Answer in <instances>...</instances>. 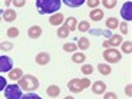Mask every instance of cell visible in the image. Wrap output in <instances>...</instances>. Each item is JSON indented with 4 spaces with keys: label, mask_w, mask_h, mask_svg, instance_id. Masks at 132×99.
I'll return each mask as SVG.
<instances>
[{
    "label": "cell",
    "mask_w": 132,
    "mask_h": 99,
    "mask_svg": "<svg viewBox=\"0 0 132 99\" xmlns=\"http://www.w3.org/2000/svg\"><path fill=\"white\" fill-rule=\"evenodd\" d=\"M13 69V60L9 56H0V73L10 72Z\"/></svg>",
    "instance_id": "obj_5"
},
{
    "label": "cell",
    "mask_w": 132,
    "mask_h": 99,
    "mask_svg": "<svg viewBox=\"0 0 132 99\" xmlns=\"http://www.w3.org/2000/svg\"><path fill=\"white\" fill-rule=\"evenodd\" d=\"M121 45H122V52H123V53L129 55V53L132 52V43H131V42H122Z\"/></svg>",
    "instance_id": "obj_28"
},
{
    "label": "cell",
    "mask_w": 132,
    "mask_h": 99,
    "mask_svg": "<svg viewBox=\"0 0 132 99\" xmlns=\"http://www.w3.org/2000/svg\"><path fill=\"white\" fill-rule=\"evenodd\" d=\"M13 4L16 7H22V6H24V4H26V2H24V0H14Z\"/></svg>",
    "instance_id": "obj_37"
},
{
    "label": "cell",
    "mask_w": 132,
    "mask_h": 99,
    "mask_svg": "<svg viewBox=\"0 0 132 99\" xmlns=\"http://www.w3.org/2000/svg\"><path fill=\"white\" fill-rule=\"evenodd\" d=\"M35 60H36L37 65L45 66V65H47V63L50 62V55L47 52H40V53H37V55H36Z\"/></svg>",
    "instance_id": "obj_8"
},
{
    "label": "cell",
    "mask_w": 132,
    "mask_h": 99,
    "mask_svg": "<svg viewBox=\"0 0 132 99\" xmlns=\"http://www.w3.org/2000/svg\"><path fill=\"white\" fill-rule=\"evenodd\" d=\"M105 24H106L108 29H116V27L119 26V22H118L116 17H109V19H106Z\"/></svg>",
    "instance_id": "obj_19"
},
{
    "label": "cell",
    "mask_w": 132,
    "mask_h": 99,
    "mask_svg": "<svg viewBox=\"0 0 132 99\" xmlns=\"http://www.w3.org/2000/svg\"><path fill=\"white\" fill-rule=\"evenodd\" d=\"M22 76H23V70L19 69V68H16V69H12V70H10V73H9V78H10L12 80H19Z\"/></svg>",
    "instance_id": "obj_16"
},
{
    "label": "cell",
    "mask_w": 132,
    "mask_h": 99,
    "mask_svg": "<svg viewBox=\"0 0 132 99\" xmlns=\"http://www.w3.org/2000/svg\"><path fill=\"white\" fill-rule=\"evenodd\" d=\"M80 83H82L83 89H86V88H89V86H90V80L88 79V78H83V79H80Z\"/></svg>",
    "instance_id": "obj_34"
},
{
    "label": "cell",
    "mask_w": 132,
    "mask_h": 99,
    "mask_svg": "<svg viewBox=\"0 0 132 99\" xmlns=\"http://www.w3.org/2000/svg\"><path fill=\"white\" fill-rule=\"evenodd\" d=\"M76 26H78V22H76V19L75 17H69V19H66V22H65V27L69 32H72V30H75L76 29Z\"/></svg>",
    "instance_id": "obj_17"
},
{
    "label": "cell",
    "mask_w": 132,
    "mask_h": 99,
    "mask_svg": "<svg viewBox=\"0 0 132 99\" xmlns=\"http://www.w3.org/2000/svg\"><path fill=\"white\" fill-rule=\"evenodd\" d=\"M103 99H118V95L115 92H106L103 95Z\"/></svg>",
    "instance_id": "obj_33"
},
{
    "label": "cell",
    "mask_w": 132,
    "mask_h": 99,
    "mask_svg": "<svg viewBox=\"0 0 132 99\" xmlns=\"http://www.w3.org/2000/svg\"><path fill=\"white\" fill-rule=\"evenodd\" d=\"M89 16H90V19H92L93 22H99V20L103 19V10H101V9H93V10H90Z\"/></svg>",
    "instance_id": "obj_14"
},
{
    "label": "cell",
    "mask_w": 132,
    "mask_h": 99,
    "mask_svg": "<svg viewBox=\"0 0 132 99\" xmlns=\"http://www.w3.org/2000/svg\"><path fill=\"white\" fill-rule=\"evenodd\" d=\"M80 70H82L83 75L89 76V75H92V73H93V66H92V65H82Z\"/></svg>",
    "instance_id": "obj_25"
},
{
    "label": "cell",
    "mask_w": 132,
    "mask_h": 99,
    "mask_svg": "<svg viewBox=\"0 0 132 99\" xmlns=\"http://www.w3.org/2000/svg\"><path fill=\"white\" fill-rule=\"evenodd\" d=\"M76 46L79 47L80 50H86L89 47V40L86 39V37H80V39L78 40V45H76Z\"/></svg>",
    "instance_id": "obj_21"
},
{
    "label": "cell",
    "mask_w": 132,
    "mask_h": 99,
    "mask_svg": "<svg viewBox=\"0 0 132 99\" xmlns=\"http://www.w3.org/2000/svg\"><path fill=\"white\" fill-rule=\"evenodd\" d=\"M0 22H2V17H0Z\"/></svg>",
    "instance_id": "obj_40"
},
{
    "label": "cell",
    "mask_w": 132,
    "mask_h": 99,
    "mask_svg": "<svg viewBox=\"0 0 132 99\" xmlns=\"http://www.w3.org/2000/svg\"><path fill=\"white\" fill-rule=\"evenodd\" d=\"M121 16L126 20V22H131L132 20V3L131 2H126L123 4V7L121 9Z\"/></svg>",
    "instance_id": "obj_6"
},
{
    "label": "cell",
    "mask_w": 132,
    "mask_h": 99,
    "mask_svg": "<svg viewBox=\"0 0 132 99\" xmlns=\"http://www.w3.org/2000/svg\"><path fill=\"white\" fill-rule=\"evenodd\" d=\"M17 82H19L17 85L20 86V89L23 90H36L39 88V79L33 75H23Z\"/></svg>",
    "instance_id": "obj_2"
},
{
    "label": "cell",
    "mask_w": 132,
    "mask_h": 99,
    "mask_svg": "<svg viewBox=\"0 0 132 99\" xmlns=\"http://www.w3.org/2000/svg\"><path fill=\"white\" fill-rule=\"evenodd\" d=\"M85 59H86V56H85V53H73L72 55V62L73 63H83L85 62Z\"/></svg>",
    "instance_id": "obj_20"
},
{
    "label": "cell",
    "mask_w": 132,
    "mask_h": 99,
    "mask_svg": "<svg viewBox=\"0 0 132 99\" xmlns=\"http://www.w3.org/2000/svg\"><path fill=\"white\" fill-rule=\"evenodd\" d=\"M63 99H75V98H73V96H65Z\"/></svg>",
    "instance_id": "obj_39"
},
{
    "label": "cell",
    "mask_w": 132,
    "mask_h": 99,
    "mask_svg": "<svg viewBox=\"0 0 132 99\" xmlns=\"http://www.w3.org/2000/svg\"><path fill=\"white\" fill-rule=\"evenodd\" d=\"M20 99H42L39 95H35V93H26V95H22Z\"/></svg>",
    "instance_id": "obj_32"
},
{
    "label": "cell",
    "mask_w": 132,
    "mask_h": 99,
    "mask_svg": "<svg viewBox=\"0 0 132 99\" xmlns=\"http://www.w3.org/2000/svg\"><path fill=\"white\" fill-rule=\"evenodd\" d=\"M2 14H3V20H6V22H13V20H16V17H17L16 12L12 10V9L3 10V13Z\"/></svg>",
    "instance_id": "obj_12"
},
{
    "label": "cell",
    "mask_w": 132,
    "mask_h": 99,
    "mask_svg": "<svg viewBox=\"0 0 132 99\" xmlns=\"http://www.w3.org/2000/svg\"><path fill=\"white\" fill-rule=\"evenodd\" d=\"M102 3H103V6L108 7V9H113V7L116 6V0H103Z\"/></svg>",
    "instance_id": "obj_30"
},
{
    "label": "cell",
    "mask_w": 132,
    "mask_h": 99,
    "mask_svg": "<svg viewBox=\"0 0 132 99\" xmlns=\"http://www.w3.org/2000/svg\"><path fill=\"white\" fill-rule=\"evenodd\" d=\"M98 70H99V73H101V75H103V76L111 75V72H112L111 66L105 65V63H99V65H98Z\"/></svg>",
    "instance_id": "obj_18"
},
{
    "label": "cell",
    "mask_w": 132,
    "mask_h": 99,
    "mask_svg": "<svg viewBox=\"0 0 132 99\" xmlns=\"http://www.w3.org/2000/svg\"><path fill=\"white\" fill-rule=\"evenodd\" d=\"M46 93H47V96H50V98H57L59 93H60V88L57 85H50L46 89Z\"/></svg>",
    "instance_id": "obj_15"
},
{
    "label": "cell",
    "mask_w": 132,
    "mask_h": 99,
    "mask_svg": "<svg viewBox=\"0 0 132 99\" xmlns=\"http://www.w3.org/2000/svg\"><path fill=\"white\" fill-rule=\"evenodd\" d=\"M68 88H69L70 92L73 93H80L83 90V86L80 83V79H72L69 83H68Z\"/></svg>",
    "instance_id": "obj_7"
},
{
    "label": "cell",
    "mask_w": 132,
    "mask_h": 99,
    "mask_svg": "<svg viewBox=\"0 0 132 99\" xmlns=\"http://www.w3.org/2000/svg\"><path fill=\"white\" fill-rule=\"evenodd\" d=\"M103 59L108 63H118L122 59V53L116 50L115 47H109V49H105V52H103Z\"/></svg>",
    "instance_id": "obj_3"
},
{
    "label": "cell",
    "mask_w": 132,
    "mask_h": 99,
    "mask_svg": "<svg viewBox=\"0 0 132 99\" xmlns=\"http://www.w3.org/2000/svg\"><path fill=\"white\" fill-rule=\"evenodd\" d=\"M69 30L66 29L65 26H62V27H59V29H57V37H62V39H65V37H68L69 36Z\"/></svg>",
    "instance_id": "obj_26"
},
{
    "label": "cell",
    "mask_w": 132,
    "mask_h": 99,
    "mask_svg": "<svg viewBox=\"0 0 132 99\" xmlns=\"http://www.w3.org/2000/svg\"><path fill=\"white\" fill-rule=\"evenodd\" d=\"M105 90H106V85H105V82H102V80H96V82L92 85V92L95 93V95H103Z\"/></svg>",
    "instance_id": "obj_9"
},
{
    "label": "cell",
    "mask_w": 132,
    "mask_h": 99,
    "mask_svg": "<svg viewBox=\"0 0 132 99\" xmlns=\"http://www.w3.org/2000/svg\"><path fill=\"white\" fill-rule=\"evenodd\" d=\"M7 36L9 37H17L19 36V29H17V27H10V29H7Z\"/></svg>",
    "instance_id": "obj_29"
},
{
    "label": "cell",
    "mask_w": 132,
    "mask_h": 99,
    "mask_svg": "<svg viewBox=\"0 0 132 99\" xmlns=\"http://www.w3.org/2000/svg\"><path fill=\"white\" fill-rule=\"evenodd\" d=\"M27 35H29L30 39H39V37L42 36V27H40V26H32V27H29Z\"/></svg>",
    "instance_id": "obj_10"
},
{
    "label": "cell",
    "mask_w": 132,
    "mask_h": 99,
    "mask_svg": "<svg viewBox=\"0 0 132 99\" xmlns=\"http://www.w3.org/2000/svg\"><path fill=\"white\" fill-rule=\"evenodd\" d=\"M62 2L60 0H37L36 7L37 12L40 14H50V13H56L59 10Z\"/></svg>",
    "instance_id": "obj_1"
},
{
    "label": "cell",
    "mask_w": 132,
    "mask_h": 99,
    "mask_svg": "<svg viewBox=\"0 0 132 99\" xmlns=\"http://www.w3.org/2000/svg\"><path fill=\"white\" fill-rule=\"evenodd\" d=\"M99 0H88V6L89 7H98L99 6Z\"/></svg>",
    "instance_id": "obj_35"
},
{
    "label": "cell",
    "mask_w": 132,
    "mask_h": 99,
    "mask_svg": "<svg viewBox=\"0 0 132 99\" xmlns=\"http://www.w3.org/2000/svg\"><path fill=\"white\" fill-rule=\"evenodd\" d=\"M106 42H108L109 47H116V46H119L123 40H122V36H121V35H113V36H111V39L106 40Z\"/></svg>",
    "instance_id": "obj_13"
},
{
    "label": "cell",
    "mask_w": 132,
    "mask_h": 99,
    "mask_svg": "<svg viewBox=\"0 0 132 99\" xmlns=\"http://www.w3.org/2000/svg\"><path fill=\"white\" fill-rule=\"evenodd\" d=\"M118 27L121 29L122 35H128V33H129V27H128V24H126V22H123V23H119Z\"/></svg>",
    "instance_id": "obj_31"
},
{
    "label": "cell",
    "mask_w": 132,
    "mask_h": 99,
    "mask_svg": "<svg viewBox=\"0 0 132 99\" xmlns=\"http://www.w3.org/2000/svg\"><path fill=\"white\" fill-rule=\"evenodd\" d=\"M83 2L85 0H63V3L69 7H79L83 4Z\"/></svg>",
    "instance_id": "obj_22"
},
{
    "label": "cell",
    "mask_w": 132,
    "mask_h": 99,
    "mask_svg": "<svg viewBox=\"0 0 132 99\" xmlns=\"http://www.w3.org/2000/svg\"><path fill=\"white\" fill-rule=\"evenodd\" d=\"M7 86V82H6V78H3V76H0V90H3L4 88Z\"/></svg>",
    "instance_id": "obj_36"
},
{
    "label": "cell",
    "mask_w": 132,
    "mask_h": 99,
    "mask_svg": "<svg viewBox=\"0 0 132 99\" xmlns=\"http://www.w3.org/2000/svg\"><path fill=\"white\" fill-rule=\"evenodd\" d=\"M76 49H78V46H76L75 43H72V42L65 43V45H63V50H65V52H70V53H73V52H76Z\"/></svg>",
    "instance_id": "obj_24"
},
{
    "label": "cell",
    "mask_w": 132,
    "mask_h": 99,
    "mask_svg": "<svg viewBox=\"0 0 132 99\" xmlns=\"http://www.w3.org/2000/svg\"><path fill=\"white\" fill-rule=\"evenodd\" d=\"M4 96L6 99H20L22 98V89L20 86L13 83V85H7L4 88Z\"/></svg>",
    "instance_id": "obj_4"
},
{
    "label": "cell",
    "mask_w": 132,
    "mask_h": 99,
    "mask_svg": "<svg viewBox=\"0 0 132 99\" xmlns=\"http://www.w3.org/2000/svg\"><path fill=\"white\" fill-rule=\"evenodd\" d=\"M13 49V43L12 42H2L0 43V50L3 52H9V50Z\"/></svg>",
    "instance_id": "obj_27"
},
{
    "label": "cell",
    "mask_w": 132,
    "mask_h": 99,
    "mask_svg": "<svg viewBox=\"0 0 132 99\" xmlns=\"http://www.w3.org/2000/svg\"><path fill=\"white\" fill-rule=\"evenodd\" d=\"M78 30H80V32H89L90 30V24L89 22H86V20H83V22H80V23H78Z\"/></svg>",
    "instance_id": "obj_23"
},
{
    "label": "cell",
    "mask_w": 132,
    "mask_h": 99,
    "mask_svg": "<svg viewBox=\"0 0 132 99\" xmlns=\"http://www.w3.org/2000/svg\"><path fill=\"white\" fill-rule=\"evenodd\" d=\"M63 20H65V17H63L62 13H55L53 16H50L49 23L52 24V26H59V24L63 23Z\"/></svg>",
    "instance_id": "obj_11"
},
{
    "label": "cell",
    "mask_w": 132,
    "mask_h": 99,
    "mask_svg": "<svg viewBox=\"0 0 132 99\" xmlns=\"http://www.w3.org/2000/svg\"><path fill=\"white\" fill-rule=\"evenodd\" d=\"M131 88H132L131 85H128V86L125 88V93H126L128 96H131V95H132V92H131Z\"/></svg>",
    "instance_id": "obj_38"
}]
</instances>
